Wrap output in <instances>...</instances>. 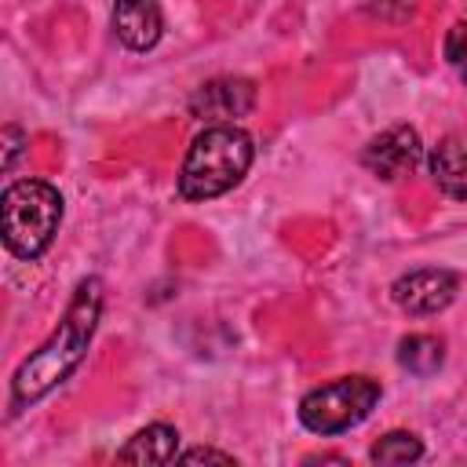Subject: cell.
<instances>
[{
    "mask_svg": "<svg viewBox=\"0 0 467 467\" xmlns=\"http://www.w3.org/2000/svg\"><path fill=\"white\" fill-rule=\"evenodd\" d=\"M420 157H423V142H420L416 128H409V124L387 128L361 153L365 168L372 175H379V179H401V175H409L420 164Z\"/></svg>",
    "mask_w": 467,
    "mask_h": 467,
    "instance_id": "8992f818",
    "label": "cell"
},
{
    "mask_svg": "<svg viewBox=\"0 0 467 467\" xmlns=\"http://www.w3.org/2000/svg\"><path fill=\"white\" fill-rule=\"evenodd\" d=\"M420 456H423V445H420V438L409 434V431H390V434H383V438L368 449V460H372V463H412V460H420Z\"/></svg>",
    "mask_w": 467,
    "mask_h": 467,
    "instance_id": "7c38bea8",
    "label": "cell"
},
{
    "mask_svg": "<svg viewBox=\"0 0 467 467\" xmlns=\"http://www.w3.org/2000/svg\"><path fill=\"white\" fill-rule=\"evenodd\" d=\"M445 361V343L431 332H412L398 343V365L409 368L412 376H431Z\"/></svg>",
    "mask_w": 467,
    "mask_h": 467,
    "instance_id": "8fae6325",
    "label": "cell"
},
{
    "mask_svg": "<svg viewBox=\"0 0 467 467\" xmlns=\"http://www.w3.org/2000/svg\"><path fill=\"white\" fill-rule=\"evenodd\" d=\"M445 58L452 66H463L467 62V22H452V29L445 36Z\"/></svg>",
    "mask_w": 467,
    "mask_h": 467,
    "instance_id": "4fadbf2b",
    "label": "cell"
},
{
    "mask_svg": "<svg viewBox=\"0 0 467 467\" xmlns=\"http://www.w3.org/2000/svg\"><path fill=\"white\" fill-rule=\"evenodd\" d=\"M252 135L237 124H208L186 150L179 168V197L212 201L234 190L252 168Z\"/></svg>",
    "mask_w": 467,
    "mask_h": 467,
    "instance_id": "7a4b0ae2",
    "label": "cell"
},
{
    "mask_svg": "<svg viewBox=\"0 0 467 467\" xmlns=\"http://www.w3.org/2000/svg\"><path fill=\"white\" fill-rule=\"evenodd\" d=\"M62 223V193L44 179H18L0 197L4 244L18 259H36L47 252Z\"/></svg>",
    "mask_w": 467,
    "mask_h": 467,
    "instance_id": "3957f363",
    "label": "cell"
},
{
    "mask_svg": "<svg viewBox=\"0 0 467 467\" xmlns=\"http://www.w3.org/2000/svg\"><path fill=\"white\" fill-rule=\"evenodd\" d=\"M4 142H7V146H4V168L11 171V168H15V157H18V150H22V131H18L15 124H7V128H4Z\"/></svg>",
    "mask_w": 467,
    "mask_h": 467,
    "instance_id": "9a60e30c",
    "label": "cell"
},
{
    "mask_svg": "<svg viewBox=\"0 0 467 467\" xmlns=\"http://www.w3.org/2000/svg\"><path fill=\"white\" fill-rule=\"evenodd\" d=\"M456 288H460V281H456L452 270L423 266V270L401 274V277L390 285V296H394V303H398L405 314L427 317V314L445 310V306L456 299Z\"/></svg>",
    "mask_w": 467,
    "mask_h": 467,
    "instance_id": "5b68a950",
    "label": "cell"
},
{
    "mask_svg": "<svg viewBox=\"0 0 467 467\" xmlns=\"http://www.w3.org/2000/svg\"><path fill=\"white\" fill-rule=\"evenodd\" d=\"M102 314V281L84 277L58 321V328L15 368L11 376V405H33L44 394H51L62 379L73 376V368L84 361L95 325Z\"/></svg>",
    "mask_w": 467,
    "mask_h": 467,
    "instance_id": "6da1fadb",
    "label": "cell"
},
{
    "mask_svg": "<svg viewBox=\"0 0 467 467\" xmlns=\"http://www.w3.org/2000/svg\"><path fill=\"white\" fill-rule=\"evenodd\" d=\"M379 383L372 376H339L303 394L299 423L310 434H343L358 427L379 401Z\"/></svg>",
    "mask_w": 467,
    "mask_h": 467,
    "instance_id": "277c9868",
    "label": "cell"
},
{
    "mask_svg": "<svg viewBox=\"0 0 467 467\" xmlns=\"http://www.w3.org/2000/svg\"><path fill=\"white\" fill-rule=\"evenodd\" d=\"M252 106H255V88L252 80H241V77L208 80L190 99V113L208 124H234V117H244Z\"/></svg>",
    "mask_w": 467,
    "mask_h": 467,
    "instance_id": "52a82bcc",
    "label": "cell"
},
{
    "mask_svg": "<svg viewBox=\"0 0 467 467\" xmlns=\"http://www.w3.org/2000/svg\"><path fill=\"white\" fill-rule=\"evenodd\" d=\"M460 73H463V80H467V62H463V66H460Z\"/></svg>",
    "mask_w": 467,
    "mask_h": 467,
    "instance_id": "2e32d148",
    "label": "cell"
},
{
    "mask_svg": "<svg viewBox=\"0 0 467 467\" xmlns=\"http://www.w3.org/2000/svg\"><path fill=\"white\" fill-rule=\"evenodd\" d=\"M431 179L434 186L452 197V201H467V131L445 135L434 150H431Z\"/></svg>",
    "mask_w": 467,
    "mask_h": 467,
    "instance_id": "9c48e42d",
    "label": "cell"
},
{
    "mask_svg": "<svg viewBox=\"0 0 467 467\" xmlns=\"http://www.w3.org/2000/svg\"><path fill=\"white\" fill-rule=\"evenodd\" d=\"M113 33L131 51H150L164 33V15L157 0H117L113 4Z\"/></svg>",
    "mask_w": 467,
    "mask_h": 467,
    "instance_id": "ba28073f",
    "label": "cell"
},
{
    "mask_svg": "<svg viewBox=\"0 0 467 467\" xmlns=\"http://www.w3.org/2000/svg\"><path fill=\"white\" fill-rule=\"evenodd\" d=\"M175 460H182V463H234V456L219 452V449H186Z\"/></svg>",
    "mask_w": 467,
    "mask_h": 467,
    "instance_id": "5bb4252c",
    "label": "cell"
},
{
    "mask_svg": "<svg viewBox=\"0 0 467 467\" xmlns=\"http://www.w3.org/2000/svg\"><path fill=\"white\" fill-rule=\"evenodd\" d=\"M175 456H179V431L168 423H150L117 449L120 463H171Z\"/></svg>",
    "mask_w": 467,
    "mask_h": 467,
    "instance_id": "30bf717a",
    "label": "cell"
}]
</instances>
